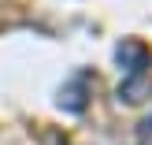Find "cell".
<instances>
[{"instance_id": "obj_1", "label": "cell", "mask_w": 152, "mask_h": 145, "mask_svg": "<svg viewBox=\"0 0 152 145\" xmlns=\"http://www.w3.org/2000/svg\"><path fill=\"white\" fill-rule=\"evenodd\" d=\"M115 56H119V63L126 67V78H130V74H148L145 67H152V52L141 41H123Z\"/></svg>"}, {"instance_id": "obj_4", "label": "cell", "mask_w": 152, "mask_h": 145, "mask_svg": "<svg viewBox=\"0 0 152 145\" xmlns=\"http://www.w3.org/2000/svg\"><path fill=\"white\" fill-rule=\"evenodd\" d=\"M137 145H152V116L141 119V127H137Z\"/></svg>"}, {"instance_id": "obj_2", "label": "cell", "mask_w": 152, "mask_h": 145, "mask_svg": "<svg viewBox=\"0 0 152 145\" xmlns=\"http://www.w3.org/2000/svg\"><path fill=\"white\" fill-rule=\"evenodd\" d=\"M86 93H89V74H74V78L59 89V108L82 112V108H86Z\"/></svg>"}, {"instance_id": "obj_3", "label": "cell", "mask_w": 152, "mask_h": 145, "mask_svg": "<svg viewBox=\"0 0 152 145\" xmlns=\"http://www.w3.org/2000/svg\"><path fill=\"white\" fill-rule=\"evenodd\" d=\"M145 97H152V74H130L119 86V101H126V104H141Z\"/></svg>"}]
</instances>
